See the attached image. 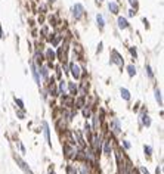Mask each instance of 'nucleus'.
Returning <instances> with one entry per match:
<instances>
[{"mask_svg":"<svg viewBox=\"0 0 164 174\" xmlns=\"http://www.w3.org/2000/svg\"><path fill=\"white\" fill-rule=\"evenodd\" d=\"M76 148H74V145H71V143H65L64 145V155H65V158H68V159H74V155H76Z\"/></svg>","mask_w":164,"mask_h":174,"instance_id":"obj_1","label":"nucleus"},{"mask_svg":"<svg viewBox=\"0 0 164 174\" xmlns=\"http://www.w3.org/2000/svg\"><path fill=\"white\" fill-rule=\"evenodd\" d=\"M13 158H15L16 164L19 165V168H21V170H22L24 173H25V174H33V171H31V168L28 167V164H27V162H25V161H24V159H22L21 156H16V155H15Z\"/></svg>","mask_w":164,"mask_h":174,"instance_id":"obj_2","label":"nucleus"},{"mask_svg":"<svg viewBox=\"0 0 164 174\" xmlns=\"http://www.w3.org/2000/svg\"><path fill=\"white\" fill-rule=\"evenodd\" d=\"M110 129H111V131L114 134H120L121 133V123H120V120L118 118H113L110 121Z\"/></svg>","mask_w":164,"mask_h":174,"instance_id":"obj_3","label":"nucleus"},{"mask_svg":"<svg viewBox=\"0 0 164 174\" xmlns=\"http://www.w3.org/2000/svg\"><path fill=\"white\" fill-rule=\"evenodd\" d=\"M111 62L115 64V65H118V67H121L124 64V59L117 50H111Z\"/></svg>","mask_w":164,"mask_h":174,"instance_id":"obj_4","label":"nucleus"},{"mask_svg":"<svg viewBox=\"0 0 164 174\" xmlns=\"http://www.w3.org/2000/svg\"><path fill=\"white\" fill-rule=\"evenodd\" d=\"M70 72H71V75H73L76 80H79V78L82 77V69H80V67H79L77 64H74V62L70 64Z\"/></svg>","mask_w":164,"mask_h":174,"instance_id":"obj_5","label":"nucleus"},{"mask_svg":"<svg viewBox=\"0 0 164 174\" xmlns=\"http://www.w3.org/2000/svg\"><path fill=\"white\" fill-rule=\"evenodd\" d=\"M83 13H84V7H83L82 3H76L74 4V7H73V16L76 18V19H80L83 16Z\"/></svg>","mask_w":164,"mask_h":174,"instance_id":"obj_6","label":"nucleus"},{"mask_svg":"<svg viewBox=\"0 0 164 174\" xmlns=\"http://www.w3.org/2000/svg\"><path fill=\"white\" fill-rule=\"evenodd\" d=\"M102 145H104V148H102L104 154H105L107 156H111V152H113V143H111V139H105V140L102 142Z\"/></svg>","mask_w":164,"mask_h":174,"instance_id":"obj_7","label":"nucleus"},{"mask_svg":"<svg viewBox=\"0 0 164 174\" xmlns=\"http://www.w3.org/2000/svg\"><path fill=\"white\" fill-rule=\"evenodd\" d=\"M43 133H44V137H46V142H47V146L52 148V140H50V127L46 121H43Z\"/></svg>","mask_w":164,"mask_h":174,"instance_id":"obj_8","label":"nucleus"},{"mask_svg":"<svg viewBox=\"0 0 164 174\" xmlns=\"http://www.w3.org/2000/svg\"><path fill=\"white\" fill-rule=\"evenodd\" d=\"M73 136L77 139V140H76V143H77V145H79L82 149H83V148H86V140L83 139V136H82V133H80V131L76 130L74 133H73Z\"/></svg>","mask_w":164,"mask_h":174,"instance_id":"obj_9","label":"nucleus"},{"mask_svg":"<svg viewBox=\"0 0 164 174\" xmlns=\"http://www.w3.org/2000/svg\"><path fill=\"white\" fill-rule=\"evenodd\" d=\"M151 123H152V121H151V117H149L146 112H142V114H140V124H142L143 127H149Z\"/></svg>","mask_w":164,"mask_h":174,"instance_id":"obj_10","label":"nucleus"},{"mask_svg":"<svg viewBox=\"0 0 164 174\" xmlns=\"http://www.w3.org/2000/svg\"><path fill=\"white\" fill-rule=\"evenodd\" d=\"M31 74H33V77H34V80H36V83L40 86V74H39V69H37V65L34 64V62H31Z\"/></svg>","mask_w":164,"mask_h":174,"instance_id":"obj_11","label":"nucleus"},{"mask_svg":"<svg viewBox=\"0 0 164 174\" xmlns=\"http://www.w3.org/2000/svg\"><path fill=\"white\" fill-rule=\"evenodd\" d=\"M67 84H68V90H70V93H71V96H73V97H74L76 94H79V87H77V84H76V83L68 81Z\"/></svg>","mask_w":164,"mask_h":174,"instance_id":"obj_12","label":"nucleus"},{"mask_svg":"<svg viewBox=\"0 0 164 174\" xmlns=\"http://www.w3.org/2000/svg\"><path fill=\"white\" fill-rule=\"evenodd\" d=\"M84 105H86V96H80V97L74 102V108H76V109H82Z\"/></svg>","mask_w":164,"mask_h":174,"instance_id":"obj_13","label":"nucleus"},{"mask_svg":"<svg viewBox=\"0 0 164 174\" xmlns=\"http://www.w3.org/2000/svg\"><path fill=\"white\" fill-rule=\"evenodd\" d=\"M118 28H121V30H126V28H129V21L123 18V16H118Z\"/></svg>","mask_w":164,"mask_h":174,"instance_id":"obj_14","label":"nucleus"},{"mask_svg":"<svg viewBox=\"0 0 164 174\" xmlns=\"http://www.w3.org/2000/svg\"><path fill=\"white\" fill-rule=\"evenodd\" d=\"M92 126L89 124V123H86L84 124V136H86V139H87V142L90 140V137H92Z\"/></svg>","mask_w":164,"mask_h":174,"instance_id":"obj_15","label":"nucleus"},{"mask_svg":"<svg viewBox=\"0 0 164 174\" xmlns=\"http://www.w3.org/2000/svg\"><path fill=\"white\" fill-rule=\"evenodd\" d=\"M74 159H76V161H82V162H84V161H86V156H84V151H83V149H80V151H76Z\"/></svg>","mask_w":164,"mask_h":174,"instance_id":"obj_16","label":"nucleus"},{"mask_svg":"<svg viewBox=\"0 0 164 174\" xmlns=\"http://www.w3.org/2000/svg\"><path fill=\"white\" fill-rule=\"evenodd\" d=\"M155 100L158 102V106H163V96H161V90L158 87H155Z\"/></svg>","mask_w":164,"mask_h":174,"instance_id":"obj_17","label":"nucleus"},{"mask_svg":"<svg viewBox=\"0 0 164 174\" xmlns=\"http://www.w3.org/2000/svg\"><path fill=\"white\" fill-rule=\"evenodd\" d=\"M62 105H64V106H74V99H73V96H71V97L62 96Z\"/></svg>","mask_w":164,"mask_h":174,"instance_id":"obj_18","label":"nucleus"},{"mask_svg":"<svg viewBox=\"0 0 164 174\" xmlns=\"http://www.w3.org/2000/svg\"><path fill=\"white\" fill-rule=\"evenodd\" d=\"M77 171H79V174H90V168H89L87 162H83L82 165H80V168H79Z\"/></svg>","mask_w":164,"mask_h":174,"instance_id":"obj_19","label":"nucleus"},{"mask_svg":"<svg viewBox=\"0 0 164 174\" xmlns=\"http://www.w3.org/2000/svg\"><path fill=\"white\" fill-rule=\"evenodd\" d=\"M46 59H47L49 62H53V61L56 59V55H55V52H53L52 49H47V50H46Z\"/></svg>","mask_w":164,"mask_h":174,"instance_id":"obj_20","label":"nucleus"},{"mask_svg":"<svg viewBox=\"0 0 164 174\" xmlns=\"http://www.w3.org/2000/svg\"><path fill=\"white\" fill-rule=\"evenodd\" d=\"M92 120H93V131H98L99 130V126H101L99 115H92Z\"/></svg>","mask_w":164,"mask_h":174,"instance_id":"obj_21","label":"nucleus"},{"mask_svg":"<svg viewBox=\"0 0 164 174\" xmlns=\"http://www.w3.org/2000/svg\"><path fill=\"white\" fill-rule=\"evenodd\" d=\"M108 9H110L111 13H118V4L115 1H110L108 3Z\"/></svg>","mask_w":164,"mask_h":174,"instance_id":"obj_22","label":"nucleus"},{"mask_svg":"<svg viewBox=\"0 0 164 174\" xmlns=\"http://www.w3.org/2000/svg\"><path fill=\"white\" fill-rule=\"evenodd\" d=\"M96 22H98L99 30H104V27H105V21H104V16H102L101 13H98V15H96Z\"/></svg>","mask_w":164,"mask_h":174,"instance_id":"obj_23","label":"nucleus"},{"mask_svg":"<svg viewBox=\"0 0 164 174\" xmlns=\"http://www.w3.org/2000/svg\"><path fill=\"white\" fill-rule=\"evenodd\" d=\"M40 74L46 81L49 80V68H47V67H43V65H41L40 67Z\"/></svg>","mask_w":164,"mask_h":174,"instance_id":"obj_24","label":"nucleus"},{"mask_svg":"<svg viewBox=\"0 0 164 174\" xmlns=\"http://www.w3.org/2000/svg\"><path fill=\"white\" fill-rule=\"evenodd\" d=\"M120 93H121V97H123L124 100H130V97H132V96H130V91H129L127 88L121 87V88H120Z\"/></svg>","mask_w":164,"mask_h":174,"instance_id":"obj_25","label":"nucleus"},{"mask_svg":"<svg viewBox=\"0 0 164 174\" xmlns=\"http://www.w3.org/2000/svg\"><path fill=\"white\" fill-rule=\"evenodd\" d=\"M65 83H67V81H64V80H61V81H59V86H58V94H62V96H64V93H65V87H67Z\"/></svg>","mask_w":164,"mask_h":174,"instance_id":"obj_26","label":"nucleus"},{"mask_svg":"<svg viewBox=\"0 0 164 174\" xmlns=\"http://www.w3.org/2000/svg\"><path fill=\"white\" fill-rule=\"evenodd\" d=\"M34 59H36V62H34V64H37L39 67H41V64H43V61H44V59H43V55H41L40 52H36Z\"/></svg>","mask_w":164,"mask_h":174,"instance_id":"obj_27","label":"nucleus"},{"mask_svg":"<svg viewBox=\"0 0 164 174\" xmlns=\"http://www.w3.org/2000/svg\"><path fill=\"white\" fill-rule=\"evenodd\" d=\"M127 74H129V77H135L136 75V67L135 65H127Z\"/></svg>","mask_w":164,"mask_h":174,"instance_id":"obj_28","label":"nucleus"},{"mask_svg":"<svg viewBox=\"0 0 164 174\" xmlns=\"http://www.w3.org/2000/svg\"><path fill=\"white\" fill-rule=\"evenodd\" d=\"M82 109H83V117H84V118H90V117H92V112H90V108H89L87 105H84V106H83Z\"/></svg>","mask_w":164,"mask_h":174,"instance_id":"obj_29","label":"nucleus"},{"mask_svg":"<svg viewBox=\"0 0 164 174\" xmlns=\"http://www.w3.org/2000/svg\"><path fill=\"white\" fill-rule=\"evenodd\" d=\"M143 152H145V156H151L152 155V146H149V145H145L143 146Z\"/></svg>","mask_w":164,"mask_h":174,"instance_id":"obj_30","label":"nucleus"},{"mask_svg":"<svg viewBox=\"0 0 164 174\" xmlns=\"http://www.w3.org/2000/svg\"><path fill=\"white\" fill-rule=\"evenodd\" d=\"M145 71H146V75H148L151 80H154V72H152V69H151V67H149L148 64L145 65Z\"/></svg>","mask_w":164,"mask_h":174,"instance_id":"obj_31","label":"nucleus"},{"mask_svg":"<svg viewBox=\"0 0 164 174\" xmlns=\"http://www.w3.org/2000/svg\"><path fill=\"white\" fill-rule=\"evenodd\" d=\"M67 174H79V171L74 165H67Z\"/></svg>","mask_w":164,"mask_h":174,"instance_id":"obj_32","label":"nucleus"},{"mask_svg":"<svg viewBox=\"0 0 164 174\" xmlns=\"http://www.w3.org/2000/svg\"><path fill=\"white\" fill-rule=\"evenodd\" d=\"M15 103L18 105V108H19V109H24V111H25V106H24V102H22L21 99H16V97H15Z\"/></svg>","mask_w":164,"mask_h":174,"instance_id":"obj_33","label":"nucleus"},{"mask_svg":"<svg viewBox=\"0 0 164 174\" xmlns=\"http://www.w3.org/2000/svg\"><path fill=\"white\" fill-rule=\"evenodd\" d=\"M16 117H18L19 120H24V117H25V111H24V109H19V111H16Z\"/></svg>","mask_w":164,"mask_h":174,"instance_id":"obj_34","label":"nucleus"},{"mask_svg":"<svg viewBox=\"0 0 164 174\" xmlns=\"http://www.w3.org/2000/svg\"><path fill=\"white\" fill-rule=\"evenodd\" d=\"M130 53H132V56H133L135 59L138 58V52H136V49H135V47H130Z\"/></svg>","mask_w":164,"mask_h":174,"instance_id":"obj_35","label":"nucleus"},{"mask_svg":"<svg viewBox=\"0 0 164 174\" xmlns=\"http://www.w3.org/2000/svg\"><path fill=\"white\" fill-rule=\"evenodd\" d=\"M56 77H58L59 80L62 78V71H61V68H58V69H56Z\"/></svg>","mask_w":164,"mask_h":174,"instance_id":"obj_36","label":"nucleus"},{"mask_svg":"<svg viewBox=\"0 0 164 174\" xmlns=\"http://www.w3.org/2000/svg\"><path fill=\"white\" fill-rule=\"evenodd\" d=\"M123 146L126 149H130V143H129V140H123Z\"/></svg>","mask_w":164,"mask_h":174,"instance_id":"obj_37","label":"nucleus"},{"mask_svg":"<svg viewBox=\"0 0 164 174\" xmlns=\"http://www.w3.org/2000/svg\"><path fill=\"white\" fill-rule=\"evenodd\" d=\"M18 146H19V149H21V152H22V154H25V148H24V145L18 142Z\"/></svg>","mask_w":164,"mask_h":174,"instance_id":"obj_38","label":"nucleus"},{"mask_svg":"<svg viewBox=\"0 0 164 174\" xmlns=\"http://www.w3.org/2000/svg\"><path fill=\"white\" fill-rule=\"evenodd\" d=\"M129 3H130L132 6H135V7L138 6V0H129Z\"/></svg>","mask_w":164,"mask_h":174,"instance_id":"obj_39","label":"nucleus"},{"mask_svg":"<svg viewBox=\"0 0 164 174\" xmlns=\"http://www.w3.org/2000/svg\"><path fill=\"white\" fill-rule=\"evenodd\" d=\"M140 171H142V174H149V171H148L145 167H140Z\"/></svg>","mask_w":164,"mask_h":174,"instance_id":"obj_40","label":"nucleus"},{"mask_svg":"<svg viewBox=\"0 0 164 174\" xmlns=\"http://www.w3.org/2000/svg\"><path fill=\"white\" fill-rule=\"evenodd\" d=\"M49 174H56V173H55V168H53V165H50V167H49Z\"/></svg>","mask_w":164,"mask_h":174,"instance_id":"obj_41","label":"nucleus"},{"mask_svg":"<svg viewBox=\"0 0 164 174\" xmlns=\"http://www.w3.org/2000/svg\"><path fill=\"white\" fill-rule=\"evenodd\" d=\"M143 24H145V27H146V28L149 27V22H148V19H146V18H143Z\"/></svg>","mask_w":164,"mask_h":174,"instance_id":"obj_42","label":"nucleus"},{"mask_svg":"<svg viewBox=\"0 0 164 174\" xmlns=\"http://www.w3.org/2000/svg\"><path fill=\"white\" fill-rule=\"evenodd\" d=\"M135 13H136V12H135V10H133V9H130V10H129V16H133V15H135Z\"/></svg>","mask_w":164,"mask_h":174,"instance_id":"obj_43","label":"nucleus"},{"mask_svg":"<svg viewBox=\"0 0 164 174\" xmlns=\"http://www.w3.org/2000/svg\"><path fill=\"white\" fill-rule=\"evenodd\" d=\"M41 34H44V36H46V34H47V27H44V28H43V30H41Z\"/></svg>","mask_w":164,"mask_h":174,"instance_id":"obj_44","label":"nucleus"},{"mask_svg":"<svg viewBox=\"0 0 164 174\" xmlns=\"http://www.w3.org/2000/svg\"><path fill=\"white\" fill-rule=\"evenodd\" d=\"M102 46H104L102 43H99V44H98V52H102Z\"/></svg>","mask_w":164,"mask_h":174,"instance_id":"obj_45","label":"nucleus"},{"mask_svg":"<svg viewBox=\"0 0 164 174\" xmlns=\"http://www.w3.org/2000/svg\"><path fill=\"white\" fill-rule=\"evenodd\" d=\"M155 174H161V168H160V167H158V168L155 170Z\"/></svg>","mask_w":164,"mask_h":174,"instance_id":"obj_46","label":"nucleus"},{"mask_svg":"<svg viewBox=\"0 0 164 174\" xmlns=\"http://www.w3.org/2000/svg\"><path fill=\"white\" fill-rule=\"evenodd\" d=\"M0 39H3V31H1V27H0Z\"/></svg>","mask_w":164,"mask_h":174,"instance_id":"obj_47","label":"nucleus"},{"mask_svg":"<svg viewBox=\"0 0 164 174\" xmlns=\"http://www.w3.org/2000/svg\"><path fill=\"white\" fill-rule=\"evenodd\" d=\"M49 1H56V0H49Z\"/></svg>","mask_w":164,"mask_h":174,"instance_id":"obj_48","label":"nucleus"}]
</instances>
